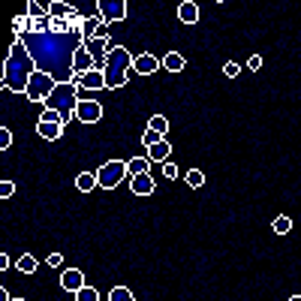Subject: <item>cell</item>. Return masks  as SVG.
I'll use <instances>...</instances> for the list:
<instances>
[{"label":"cell","instance_id":"33","mask_svg":"<svg viewBox=\"0 0 301 301\" xmlns=\"http://www.w3.org/2000/svg\"><path fill=\"white\" fill-rule=\"evenodd\" d=\"M45 262H48L51 268H61V265H64V253H51V256H48Z\"/></svg>","mask_w":301,"mask_h":301},{"label":"cell","instance_id":"18","mask_svg":"<svg viewBox=\"0 0 301 301\" xmlns=\"http://www.w3.org/2000/svg\"><path fill=\"white\" fill-rule=\"evenodd\" d=\"M148 169H151V160H148V157L127 160V175H130V178H135V175H148Z\"/></svg>","mask_w":301,"mask_h":301},{"label":"cell","instance_id":"28","mask_svg":"<svg viewBox=\"0 0 301 301\" xmlns=\"http://www.w3.org/2000/svg\"><path fill=\"white\" fill-rule=\"evenodd\" d=\"M187 184H190L193 190H199L202 184H205V175H202L199 169H190V172H187Z\"/></svg>","mask_w":301,"mask_h":301},{"label":"cell","instance_id":"15","mask_svg":"<svg viewBox=\"0 0 301 301\" xmlns=\"http://www.w3.org/2000/svg\"><path fill=\"white\" fill-rule=\"evenodd\" d=\"M36 133L42 135L45 142H54V139H61V133H64V124H48V121H39V124H36Z\"/></svg>","mask_w":301,"mask_h":301},{"label":"cell","instance_id":"38","mask_svg":"<svg viewBox=\"0 0 301 301\" xmlns=\"http://www.w3.org/2000/svg\"><path fill=\"white\" fill-rule=\"evenodd\" d=\"M289 301H301V295H292V298H289Z\"/></svg>","mask_w":301,"mask_h":301},{"label":"cell","instance_id":"30","mask_svg":"<svg viewBox=\"0 0 301 301\" xmlns=\"http://www.w3.org/2000/svg\"><path fill=\"white\" fill-rule=\"evenodd\" d=\"M12 193H15V184H12V181H3V184H0V199H9Z\"/></svg>","mask_w":301,"mask_h":301},{"label":"cell","instance_id":"5","mask_svg":"<svg viewBox=\"0 0 301 301\" xmlns=\"http://www.w3.org/2000/svg\"><path fill=\"white\" fill-rule=\"evenodd\" d=\"M124 178H127V163L124 160H108L105 166L97 169V184L105 187V190H115Z\"/></svg>","mask_w":301,"mask_h":301},{"label":"cell","instance_id":"32","mask_svg":"<svg viewBox=\"0 0 301 301\" xmlns=\"http://www.w3.org/2000/svg\"><path fill=\"white\" fill-rule=\"evenodd\" d=\"M163 178H178V166H175V163H163Z\"/></svg>","mask_w":301,"mask_h":301},{"label":"cell","instance_id":"2","mask_svg":"<svg viewBox=\"0 0 301 301\" xmlns=\"http://www.w3.org/2000/svg\"><path fill=\"white\" fill-rule=\"evenodd\" d=\"M133 54L124 45L105 48V88H124L133 72Z\"/></svg>","mask_w":301,"mask_h":301},{"label":"cell","instance_id":"37","mask_svg":"<svg viewBox=\"0 0 301 301\" xmlns=\"http://www.w3.org/2000/svg\"><path fill=\"white\" fill-rule=\"evenodd\" d=\"M0 301H9V292H6L3 286H0Z\"/></svg>","mask_w":301,"mask_h":301},{"label":"cell","instance_id":"34","mask_svg":"<svg viewBox=\"0 0 301 301\" xmlns=\"http://www.w3.org/2000/svg\"><path fill=\"white\" fill-rule=\"evenodd\" d=\"M247 67H250V69H253V72H256V69L262 67V58H259V54H253V58L247 61Z\"/></svg>","mask_w":301,"mask_h":301},{"label":"cell","instance_id":"39","mask_svg":"<svg viewBox=\"0 0 301 301\" xmlns=\"http://www.w3.org/2000/svg\"><path fill=\"white\" fill-rule=\"evenodd\" d=\"M12 301H24V298H12Z\"/></svg>","mask_w":301,"mask_h":301},{"label":"cell","instance_id":"35","mask_svg":"<svg viewBox=\"0 0 301 301\" xmlns=\"http://www.w3.org/2000/svg\"><path fill=\"white\" fill-rule=\"evenodd\" d=\"M105 34H108V24L100 21V28H97V36H94V39H105Z\"/></svg>","mask_w":301,"mask_h":301},{"label":"cell","instance_id":"29","mask_svg":"<svg viewBox=\"0 0 301 301\" xmlns=\"http://www.w3.org/2000/svg\"><path fill=\"white\" fill-rule=\"evenodd\" d=\"M12 148V133L6 127H0V151H9Z\"/></svg>","mask_w":301,"mask_h":301},{"label":"cell","instance_id":"16","mask_svg":"<svg viewBox=\"0 0 301 301\" xmlns=\"http://www.w3.org/2000/svg\"><path fill=\"white\" fill-rule=\"evenodd\" d=\"M169 154H172V145H169L166 139H163V142H157V145H154V148L148 151V160H151V163H166Z\"/></svg>","mask_w":301,"mask_h":301},{"label":"cell","instance_id":"24","mask_svg":"<svg viewBox=\"0 0 301 301\" xmlns=\"http://www.w3.org/2000/svg\"><path fill=\"white\" fill-rule=\"evenodd\" d=\"M28 15H31V18H51V15H48V6H39V3H36V0H31V3H28Z\"/></svg>","mask_w":301,"mask_h":301},{"label":"cell","instance_id":"22","mask_svg":"<svg viewBox=\"0 0 301 301\" xmlns=\"http://www.w3.org/2000/svg\"><path fill=\"white\" fill-rule=\"evenodd\" d=\"M271 229L277 235H286L292 229V217H286V214H280V217H274V223H271Z\"/></svg>","mask_w":301,"mask_h":301},{"label":"cell","instance_id":"10","mask_svg":"<svg viewBox=\"0 0 301 301\" xmlns=\"http://www.w3.org/2000/svg\"><path fill=\"white\" fill-rule=\"evenodd\" d=\"M61 286L67 289V292H78V289H85V274L78 271V268H67L64 274H61Z\"/></svg>","mask_w":301,"mask_h":301},{"label":"cell","instance_id":"7","mask_svg":"<svg viewBox=\"0 0 301 301\" xmlns=\"http://www.w3.org/2000/svg\"><path fill=\"white\" fill-rule=\"evenodd\" d=\"M75 118L81 121V124H97L102 118V105L97 100H78L75 105Z\"/></svg>","mask_w":301,"mask_h":301},{"label":"cell","instance_id":"27","mask_svg":"<svg viewBox=\"0 0 301 301\" xmlns=\"http://www.w3.org/2000/svg\"><path fill=\"white\" fill-rule=\"evenodd\" d=\"M157 142H163V135L157 133V130H145V135H142V145H145L148 151H151V148H154Z\"/></svg>","mask_w":301,"mask_h":301},{"label":"cell","instance_id":"1","mask_svg":"<svg viewBox=\"0 0 301 301\" xmlns=\"http://www.w3.org/2000/svg\"><path fill=\"white\" fill-rule=\"evenodd\" d=\"M36 64H34V54H31V48L24 45V39L18 36V39H12V45H9V58H6V64H3V78H0V88H6V91H12V94H24L28 91V78L36 72Z\"/></svg>","mask_w":301,"mask_h":301},{"label":"cell","instance_id":"20","mask_svg":"<svg viewBox=\"0 0 301 301\" xmlns=\"http://www.w3.org/2000/svg\"><path fill=\"white\" fill-rule=\"evenodd\" d=\"M75 187H78L81 193H91V190H94V187H100V184H97V175H91V172H81V175L75 178Z\"/></svg>","mask_w":301,"mask_h":301},{"label":"cell","instance_id":"17","mask_svg":"<svg viewBox=\"0 0 301 301\" xmlns=\"http://www.w3.org/2000/svg\"><path fill=\"white\" fill-rule=\"evenodd\" d=\"M100 15H94V18H81L78 21V36H85V39H94L97 36V28H100Z\"/></svg>","mask_w":301,"mask_h":301},{"label":"cell","instance_id":"13","mask_svg":"<svg viewBox=\"0 0 301 301\" xmlns=\"http://www.w3.org/2000/svg\"><path fill=\"white\" fill-rule=\"evenodd\" d=\"M81 88H88V91H102V88H105V69H88V72L81 75Z\"/></svg>","mask_w":301,"mask_h":301},{"label":"cell","instance_id":"14","mask_svg":"<svg viewBox=\"0 0 301 301\" xmlns=\"http://www.w3.org/2000/svg\"><path fill=\"white\" fill-rule=\"evenodd\" d=\"M178 18H181L184 24H196V21H199V6H196L193 0H184V3L178 6Z\"/></svg>","mask_w":301,"mask_h":301},{"label":"cell","instance_id":"4","mask_svg":"<svg viewBox=\"0 0 301 301\" xmlns=\"http://www.w3.org/2000/svg\"><path fill=\"white\" fill-rule=\"evenodd\" d=\"M58 85H61V81L54 78V72H48V69H36L34 75L28 78V91H24V97L34 102V105H42V108H45V100L54 94Z\"/></svg>","mask_w":301,"mask_h":301},{"label":"cell","instance_id":"3","mask_svg":"<svg viewBox=\"0 0 301 301\" xmlns=\"http://www.w3.org/2000/svg\"><path fill=\"white\" fill-rule=\"evenodd\" d=\"M75 105H78V88H75L72 81H61V85L54 88V94L45 100V108L61 112L64 127L69 124V118H75Z\"/></svg>","mask_w":301,"mask_h":301},{"label":"cell","instance_id":"6","mask_svg":"<svg viewBox=\"0 0 301 301\" xmlns=\"http://www.w3.org/2000/svg\"><path fill=\"white\" fill-rule=\"evenodd\" d=\"M97 9H100V18L105 24L112 21H124L127 18V0H97Z\"/></svg>","mask_w":301,"mask_h":301},{"label":"cell","instance_id":"31","mask_svg":"<svg viewBox=\"0 0 301 301\" xmlns=\"http://www.w3.org/2000/svg\"><path fill=\"white\" fill-rule=\"evenodd\" d=\"M238 72H241V67H238V64H232V61H229V64H223V75H229V78H235Z\"/></svg>","mask_w":301,"mask_h":301},{"label":"cell","instance_id":"36","mask_svg":"<svg viewBox=\"0 0 301 301\" xmlns=\"http://www.w3.org/2000/svg\"><path fill=\"white\" fill-rule=\"evenodd\" d=\"M6 268H9V256H6V253H0V271H6Z\"/></svg>","mask_w":301,"mask_h":301},{"label":"cell","instance_id":"25","mask_svg":"<svg viewBox=\"0 0 301 301\" xmlns=\"http://www.w3.org/2000/svg\"><path fill=\"white\" fill-rule=\"evenodd\" d=\"M75 301H100V292H97L94 286H85V289L75 292Z\"/></svg>","mask_w":301,"mask_h":301},{"label":"cell","instance_id":"23","mask_svg":"<svg viewBox=\"0 0 301 301\" xmlns=\"http://www.w3.org/2000/svg\"><path fill=\"white\" fill-rule=\"evenodd\" d=\"M108 301H135V298H133V289L130 286H115L108 292Z\"/></svg>","mask_w":301,"mask_h":301},{"label":"cell","instance_id":"9","mask_svg":"<svg viewBox=\"0 0 301 301\" xmlns=\"http://www.w3.org/2000/svg\"><path fill=\"white\" fill-rule=\"evenodd\" d=\"M160 67H163V61H157V58H154V54H148V51H145V54H139V58L133 61V72H135V75H151V72H157ZM133 72H130V75H133Z\"/></svg>","mask_w":301,"mask_h":301},{"label":"cell","instance_id":"26","mask_svg":"<svg viewBox=\"0 0 301 301\" xmlns=\"http://www.w3.org/2000/svg\"><path fill=\"white\" fill-rule=\"evenodd\" d=\"M148 130H157V133L163 135L169 130V121L163 118V115H154V118H151V124H148Z\"/></svg>","mask_w":301,"mask_h":301},{"label":"cell","instance_id":"8","mask_svg":"<svg viewBox=\"0 0 301 301\" xmlns=\"http://www.w3.org/2000/svg\"><path fill=\"white\" fill-rule=\"evenodd\" d=\"M94 54H91V48L81 42L78 48H75V54H72V75H85L88 69H94Z\"/></svg>","mask_w":301,"mask_h":301},{"label":"cell","instance_id":"19","mask_svg":"<svg viewBox=\"0 0 301 301\" xmlns=\"http://www.w3.org/2000/svg\"><path fill=\"white\" fill-rule=\"evenodd\" d=\"M163 67H166L169 72H181V69L187 67V61H184V58H181L178 51H169L166 58H163Z\"/></svg>","mask_w":301,"mask_h":301},{"label":"cell","instance_id":"21","mask_svg":"<svg viewBox=\"0 0 301 301\" xmlns=\"http://www.w3.org/2000/svg\"><path fill=\"white\" fill-rule=\"evenodd\" d=\"M15 268H18L21 274H34V271H36V259L31 256V253H24V256H18V259H15Z\"/></svg>","mask_w":301,"mask_h":301},{"label":"cell","instance_id":"12","mask_svg":"<svg viewBox=\"0 0 301 301\" xmlns=\"http://www.w3.org/2000/svg\"><path fill=\"white\" fill-rule=\"evenodd\" d=\"M48 15H51V18H69V21H81V18H78V9H75V6H69V3H61V0L48 3Z\"/></svg>","mask_w":301,"mask_h":301},{"label":"cell","instance_id":"11","mask_svg":"<svg viewBox=\"0 0 301 301\" xmlns=\"http://www.w3.org/2000/svg\"><path fill=\"white\" fill-rule=\"evenodd\" d=\"M130 190L135 196H151L157 190V181L151 175H135V178H130Z\"/></svg>","mask_w":301,"mask_h":301}]
</instances>
